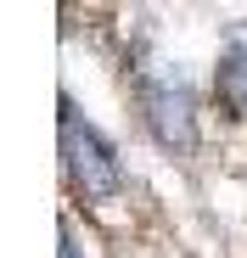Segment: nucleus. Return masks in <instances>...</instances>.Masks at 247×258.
I'll return each instance as SVG.
<instances>
[{
	"label": "nucleus",
	"instance_id": "obj_1",
	"mask_svg": "<svg viewBox=\"0 0 247 258\" xmlns=\"http://www.w3.org/2000/svg\"><path fill=\"white\" fill-rule=\"evenodd\" d=\"M56 129H62V174H68V185L85 197V202H112L124 191V163H118L112 141L73 101H62Z\"/></svg>",
	"mask_w": 247,
	"mask_h": 258
},
{
	"label": "nucleus",
	"instance_id": "obj_2",
	"mask_svg": "<svg viewBox=\"0 0 247 258\" xmlns=\"http://www.w3.org/2000/svg\"><path fill=\"white\" fill-rule=\"evenodd\" d=\"M141 107H146V123H152V135L169 146V152H191L197 146V107H191V90L180 79H157L146 73L141 79Z\"/></svg>",
	"mask_w": 247,
	"mask_h": 258
},
{
	"label": "nucleus",
	"instance_id": "obj_3",
	"mask_svg": "<svg viewBox=\"0 0 247 258\" xmlns=\"http://www.w3.org/2000/svg\"><path fill=\"white\" fill-rule=\"evenodd\" d=\"M214 90H219V101H225L230 118H247V39H236V45L219 56Z\"/></svg>",
	"mask_w": 247,
	"mask_h": 258
},
{
	"label": "nucleus",
	"instance_id": "obj_4",
	"mask_svg": "<svg viewBox=\"0 0 247 258\" xmlns=\"http://www.w3.org/2000/svg\"><path fill=\"white\" fill-rule=\"evenodd\" d=\"M62 258H79V247H73V225L62 219Z\"/></svg>",
	"mask_w": 247,
	"mask_h": 258
}]
</instances>
